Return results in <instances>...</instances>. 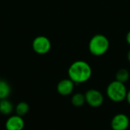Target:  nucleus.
I'll use <instances>...</instances> for the list:
<instances>
[{"mask_svg": "<svg viewBox=\"0 0 130 130\" xmlns=\"http://www.w3.org/2000/svg\"><path fill=\"white\" fill-rule=\"evenodd\" d=\"M92 75V69L89 63L84 60L72 62L68 69V76L75 85L83 84L89 81Z\"/></svg>", "mask_w": 130, "mask_h": 130, "instance_id": "1", "label": "nucleus"}, {"mask_svg": "<svg viewBox=\"0 0 130 130\" xmlns=\"http://www.w3.org/2000/svg\"><path fill=\"white\" fill-rule=\"evenodd\" d=\"M110 48V41L108 38L103 34L94 35L88 43V50L91 54L94 56H101L104 55Z\"/></svg>", "mask_w": 130, "mask_h": 130, "instance_id": "2", "label": "nucleus"}, {"mask_svg": "<svg viewBox=\"0 0 130 130\" xmlns=\"http://www.w3.org/2000/svg\"><path fill=\"white\" fill-rule=\"evenodd\" d=\"M127 91L125 84L117 80L111 82L106 88L107 97L114 103H121L125 101Z\"/></svg>", "mask_w": 130, "mask_h": 130, "instance_id": "3", "label": "nucleus"}, {"mask_svg": "<svg viewBox=\"0 0 130 130\" xmlns=\"http://www.w3.org/2000/svg\"><path fill=\"white\" fill-rule=\"evenodd\" d=\"M51 42L50 39L46 36H37L34 39L32 42L33 50L39 55H44L48 53L51 50Z\"/></svg>", "mask_w": 130, "mask_h": 130, "instance_id": "4", "label": "nucleus"}, {"mask_svg": "<svg viewBox=\"0 0 130 130\" xmlns=\"http://www.w3.org/2000/svg\"><path fill=\"white\" fill-rule=\"evenodd\" d=\"M86 104L92 108L100 107L104 101V94L98 90L91 88L85 93Z\"/></svg>", "mask_w": 130, "mask_h": 130, "instance_id": "5", "label": "nucleus"}, {"mask_svg": "<svg viewBox=\"0 0 130 130\" xmlns=\"http://www.w3.org/2000/svg\"><path fill=\"white\" fill-rule=\"evenodd\" d=\"M129 117L123 113L116 114L111 120L110 126L113 130H127L129 127Z\"/></svg>", "mask_w": 130, "mask_h": 130, "instance_id": "6", "label": "nucleus"}, {"mask_svg": "<svg viewBox=\"0 0 130 130\" xmlns=\"http://www.w3.org/2000/svg\"><path fill=\"white\" fill-rule=\"evenodd\" d=\"M25 122L23 117L17 114L10 115L5 121V130H24Z\"/></svg>", "mask_w": 130, "mask_h": 130, "instance_id": "7", "label": "nucleus"}, {"mask_svg": "<svg viewBox=\"0 0 130 130\" xmlns=\"http://www.w3.org/2000/svg\"><path fill=\"white\" fill-rule=\"evenodd\" d=\"M75 85V84L70 78H64L58 82L56 85V91L59 94L66 97L73 93Z\"/></svg>", "mask_w": 130, "mask_h": 130, "instance_id": "8", "label": "nucleus"}, {"mask_svg": "<svg viewBox=\"0 0 130 130\" xmlns=\"http://www.w3.org/2000/svg\"><path fill=\"white\" fill-rule=\"evenodd\" d=\"M14 110L13 104L7 98L0 100V113L4 116H10Z\"/></svg>", "mask_w": 130, "mask_h": 130, "instance_id": "9", "label": "nucleus"}, {"mask_svg": "<svg viewBox=\"0 0 130 130\" xmlns=\"http://www.w3.org/2000/svg\"><path fill=\"white\" fill-rule=\"evenodd\" d=\"M11 93L10 84L3 79H0V100L7 99Z\"/></svg>", "mask_w": 130, "mask_h": 130, "instance_id": "10", "label": "nucleus"}, {"mask_svg": "<svg viewBox=\"0 0 130 130\" xmlns=\"http://www.w3.org/2000/svg\"><path fill=\"white\" fill-rule=\"evenodd\" d=\"M71 103L75 107H82L86 102H85V94L81 92L75 93L71 98Z\"/></svg>", "mask_w": 130, "mask_h": 130, "instance_id": "11", "label": "nucleus"}, {"mask_svg": "<svg viewBox=\"0 0 130 130\" xmlns=\"http://www.w3.org/2000/svg\"><path fill=\"white\" fill-rule=\"evenodd\" d=\"M29 110H30V106L25 101H21L18 103L14 107L15 114L21 116V117H24L26 114H27Z\"/></svg>", "mask_w": 130, "mask_h": 130, "instance_id": "12", "label": "nucleus"}, {"mask_svg": "<svg viewBox=\"0 0 130 130\" xmlns=\"http://www.w3.org/2000/svg\"><path fill=\"white\" fill-rule=\"evenodd\" d=\"M130 78V73L129 70L126 69H119L115 75V80L122 82V83H126Z\"/></svg>", "mask_w": 130, "mask_h": 130, "instance_id": "13", "label": "nucleus"}, {"mask_svg": "<svg viewBox=\"0 0 130 130\" xmlns=\"http://www.w3.org/2000/svg\"><path fill=\"white\" fill-rule=\"evenodd\" d=\"M126 43H128V45L130 46V30L128 31V33L126 34Z\"/></svg>", "mask_w": 130, "mask_h": 130, "instance_id": "14", "label": "nucleus"}, {"mask_svg": "<svg viewBox=\"0 0 130 130\" xmlns=\"http://www.w3.org/2000/svg\"><path fill=\"white\" fill-rule=\"evenodd\" d=\"M126 101L128 103V104L130 106V90L127 91V94H126Z\"/></svg>", "mask_w": 130, "mask_h": 130, "instance_id": "15", "label": "nucleus"}, {"mask_svg": "<svg viewBox=\"0 0 130 130\" xmlns=\"http://www.w3.org/2000/svg\"><path fill=\"white\" fill-rule=\"evenodd\" d=\"M127 59H128L129 62H130V50L128 51V53H127Z\"/></svg>", "mask_w": 130, "mask_h": 130, "instance_id": "16", "label": "nucleus"}]
</instances>
